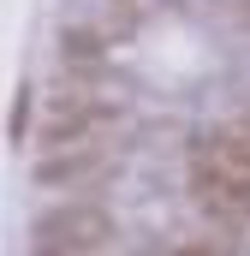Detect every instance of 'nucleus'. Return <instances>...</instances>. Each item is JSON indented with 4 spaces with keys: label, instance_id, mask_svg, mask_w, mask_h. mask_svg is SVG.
Instances as JSON below:
<instances>
[{
    "label": "nucleus",
    "instance_id": "7",
    "mask_svg": "<svg viewBox=\"0 0 250 256\" xmlns=\"http://www.w3.org/2000/svg\"><path fill=\"white\" fill-rule=\"evenodd\" d=\"M167 256H232V250H220L214 238H185V244H173Z\"/></svg>",
    "mask_w": 250,
    "mask_h": 256
},
{
    "label": "nucleus",
    "instance_id": "2",
    "mask_svg": "<svg viewBox=\"0 0 250 256\" xmlns=\"http://www.w3.org/2000/svg\"><path fill=\"white\" fill-rule=\"evenodd\" d=\"M114 232L120 226L102 202H60L30 226V256H102Z\"/></svg>",
    "mask_w": 250,
    "mask_h": 256
},
{
    "label": "nucleus",
    "instance_id": "6",
    "mask_svg": "<svg viewBox=\"0 0 250 256\" xmlns=\"http://www.w3.org/2000/svg\"><path fill=\"white\" fill-rule=\"evenodd\" d=\"M66 66H72V72H96V66L108 60V48H102V36H96V30H84V24H78V30H66Z\"/></svg>",
    "mask_w": 250,
    "mask_h": 256
},
{
    "label": "nucleus",
    "instance_id": "5",
    "mask_svg": "<svg viewBox=\"0 0 250 256\" xmlns=\"http://www.w3.org/2000/svg\"><path fill=\"white\" fill-rule=\"evenodd\" d=\"M202 143H208V149H214V155H220L226 167L250 173V108H244V114H232V120H220V126L208 131Z\"/></svg>",
    "mask_w": 250,
    "mask_h": 256
},
{
    "label": "nucleus",
    "instance_id": "1",
    "mask_svg": "<svg viewBox=\"0 0 250 256\" xmlns=\"http://www.w3.org/2000/svg\"><path fill=\"white\" fill-rule=\"evenodd\" d=\"M125 120H131V108L120 96H102V90H90V72H72V84L48 102V120L36 131V143H42V155H54V149H108L114 131H125Z\"/></svg>",
    "mask_w": 250,
    "mask_h": 256
},
{
    "label": "nucleus",
    "instance_id": "9",
    "mask_svg": "<svg viewBox=\"0 0 250 256\" xmlns=\"http://www.w3.org/2000/svg\"><path fill=\"white\" fill-rule=\"evenodd\" d=\"M220 12H226L238 30H250V0H220Z\"/></svg>",
    "mask_w": 250,
    "mask_h": 256
},
{
    "label": "nucleus",
    "instance_id": "3",
    "mask_svg": "<svg viewBox=\"0 0 250 256\" xmlns=\"http://www.w3.org/2000/svg\"><path fill=\"white\" fill-rule=\"evenodd\" d=\"M190 196L202 214H214L220 226H250V173L226 167L208 143L190 149Z\"/></svg>",
    "mask_w": 250,
    "mask_h": 256
},
{
    "label": "nucleus",
    "instance_id": "8",
    "mask_svg": "<svg viewBox=\"0 0 250 256\" xmlns=\"http://www.w3.org/2000/svg\"><path fill=\"white\" fill-rule=\"evenodd\" d=\"M149 12V0H114V18H125V24H137Z\"/></svg>",
    "mask_w": 250,
    "mask_h": 256
},
{
    "label": "nucleus",
    "instance_id": "4",
    "mask_svg": "<svg viewBox=\"0 0 250 256\" xmlns=\"http://www.w3.org/2000/svg\"><path fill=\"white\" fill-rule=\"evenodd\" d=\"M114 167H120L114 149H54V155H42L36 185L42 191H84V185H102Z\"/></svg>",
    "mask_w": 250,
    "mask_h": 256
}]
</instances>
